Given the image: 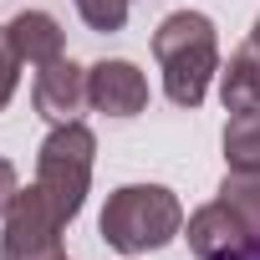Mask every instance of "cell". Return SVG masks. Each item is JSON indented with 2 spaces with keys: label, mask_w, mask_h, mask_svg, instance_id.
Wrapping results in <instances>:
<instances>
[{
  "label": "cell",
  "mask_w": 260,
  "mask_h": 260,
  "mask_svg": "<svg viewBox=\"0 0 260 260\" xmlns=\"http://www.w3.org/2000/svg\"><path fill=\"white\" fill-rule=\"evenodd\" d=\"M153 56L164 67V92L174 107H199L209 82L219 77V41L214 21L199 11H174L153 31Z\"/></svg>",
  "instance_id": "obj_1"
},
{
  "label": "cell",
  "mask_w": 260,
  "mask_h": 260,
  "mask_svg": "<svg viewBox=\"0 0 260 260\" xmlns=\"http://www.w3.org/2000/svg\"><path fill=\"white\" fill-rule=\"evenodd\" d=\"M97 230L122 255H148V250H164L184 230V204L164 184H122L107 194Z\"/></svg>",
  "instance_id": "obj_2"
},
{
  "label": "cell",
  "mask_w": 260,
  "mask_h": 260,
  "mask_svg": "<svg viewBox=\"0 0 260 260\" xmlns=\"http://www.w3.org/2000/svg\"><path fill=\"white\" fill-rule=\"evenodd\" d=\"M92 158H97V138L82 117L56 122L41 143V153H36V189L46 194V204L67 224L82 214V199H87V184H92Z\"/></svg>",
  "instance_id": "obj_3"
},
{
  "label": "cell",
  "mask_w": 260,
  "mask_h": 260,
  "mask_svg": "<svg viewBox=\"0 0 260 260\" xmlns=\"http://www.w3.org/2000/svg\"><path fill=\"white\" fill-rule=\"evenodd\" d=\"M61 230L67 219L46 204V194L31 184L11 199L6 230H0V260H61Z\"/></svg>",
  "instance_id": "obj_4"
},
{
  "label": "cell",
  "mask_w": 260,
  "mask_h": 260,
  "mask_svg": "<svg viewBox=\"0 0 260 260\" xmlns=\"http://www.w3.org/2000/svg\"><path fill=\"white\" fill-rule=\"evenodd\" d=\"M189 250L199 260H260V235L224 199H214L189 214Z\"/></svg>",
  "instance_id": "obj_5"
},
{
  "label": "cell",
  "mask_w": 260,
  "mask_h": 260,
  "mask_svg": "<svg viewBox=\"0 0 260 260\" xmlns=\"http://www.w3.org/2000/svg\"><path fill=\"white\" fill-rule=\"evenodd\" d=\"M87 102L107 117H138L148 107V77L133 61H97L87 67Z\"/></svg>",
  "instance_id": "obj_6"
},
{
  "label": "cell",
  "mask_w": 260,
  "mask_h": 260,
  "mask_svg": "<svg viewBox=\"0 0 260 260\" xmlns=\"http://www.w3.org/2000/svg\"><path fill=\"white\" fill-rule=\"evenodd\" d=\"M31 102L46 122H77L87 102V72L72 61V56H56L46 67H36V87H31Z\"/></svg>",
  "instance_id": "obj_7"
},
{
  "label": "cell",
  "mask_w": 260,
  "mask_h": 260,
  "mask_svg": "<svg viewBox=\"0 0 260 260\" xmlns=\"http://www.w3.org/2000/svg\"><path fill=\"white\" fill-rule=\"evenodd\" d=\"M6 31H11V46H16L21 67H46V61L61 56V26L46 11H21Z\"/></svg>",
  "instance_id": "obj_8"
},
{
  "label": "cell",
  "mask_w": 260,
  "mask_h": 260,
  "mask_svg": "<svg viewBox=\"0 0 260 260\" xmlns=\"http://www.w3.org/2000/svg\"><path fill=\"white\" fill-rule=\"evenodd\" d=\"M219 102L224 112H255L260 107V51L245 46L219 67Z\"/></svg>",
  "instance_id": "obj_9"
},
{
  "label": "cell",
  "mask_w": 260,
  "mask_h": 260,
  "mask_svg": "<svg viewBox=\"0 0 260 260\" xmlns=\"http://www.w3.org/2000/svg\"><path fill=\"white\" fill-rule=\"evenodd\" d=\"M224 164L230 169H260V107L255 112H230L224 122Z\"/></svg>",
  "instance_id": "obj_10"
},
{
  "label": "cell",
  "mask_w": 260,
  "mask_h": 260,
  "mask_svg": "<svg viewBox=\"0 0 260 260\" xmlns=\"http://www.w3.org/2000/svg\"><path fill=\"white\" fill-rule=\"evenodd\" d=\"M219 199L260 235V169H255V174H250V169H230L224 184H219Z\"/></svg>",
  "instance_id": "obj_11"
},
{
  "label": "cell",
  "mask_w": 260,
  "mask_h": 260,
  "mask_svg": "<svg viewBox=\"0 0 260 260\" xmlns=\"http://www.w3.org/2000/svg\"><path fill=\"white\" fill-rule=\"evenodd\" d=\"M127 6H133V0H77V16L92 26V31H122L127 26Z\"/></svg>",
  "instance_id": "obj_12"
},
{
  "label": "cell",
  "mask_w": 260,
  "mask_h": 260,
  "mask_svg": "<svg viewBox=\"0 0 260 260\" xmlns=\"http://www.w3.org/2000/svg\"><path fill=\"white\" fill-rule=\"evenodd\" d=\"M16 82H21V56L11 46V31L0 26V112H6V102L16 97Z\"/></svg>",
  "instance_id": "obj_13"
},
{
  "label": "cell",
  "mask_w": 260,
  "mask_h": 260,
  "mask_svg": "<svg viewBox=\"0 0 260 260\" xmlns=\"http://www.w3.org/2000/svg\"><path fill=\"white\" fill-rule=\"evenodd\" d=\"M16 194H21V184H16V164H11V158H0V219H6V209H11Z\"/></svg>",
  "instance_id": "obj_14"
},
{
  "label": "cell",
  "mask_w": 260,
  "mask_h": 260,
  "mask_svg": "<svg viewBox=\"0 0 260 260\" xmlns=\"http://www.w3.org/2000/svg\"><path fill=\"white\" fill-rule=\"evenodd\" d=\"M250 46L260 51V16H255V26H250Z\"/></svg>",
  "instance_id": "obj_15"
},
{
  "label": "cell",
  "mask_w": 260,
  "mask_h": 260,
  "mask_svg": "<svg viewBox=\"0 0 260 260\" xmlns=\"http://www.w3.org/2000/svg\"><path fill=\"white\" fill-rule=\"evenodd\" d=\"M61 260H67V255H61Z\"/></svg>",
  "instance_id": "obj_16"
}]
</instances>
